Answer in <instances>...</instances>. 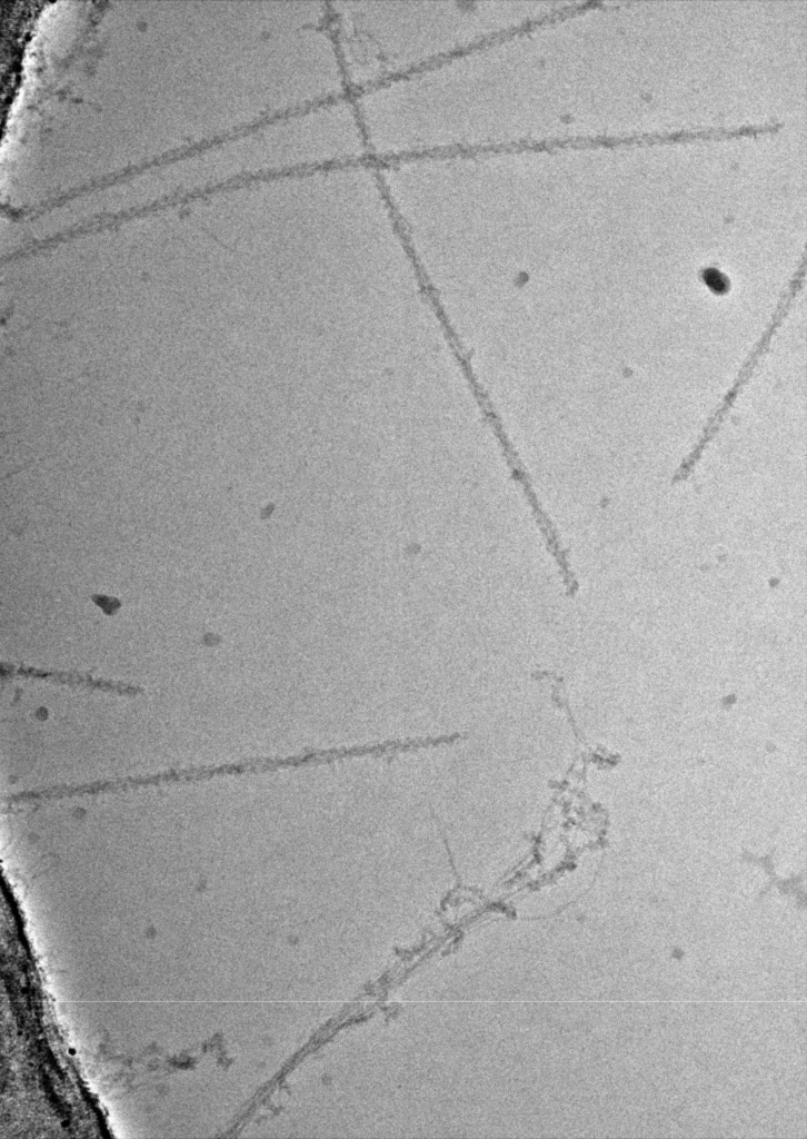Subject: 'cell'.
<instances>
[{
  "instance_id": "6da1fadb",
  "label": "cell",
  "mask_w": 807,
  "mask_h": 1139,
  "mask_svg": "<svg viewBox=\"0 0 807 1139\" xmlns=\"http://www.w3.org/2000/svg\"><path fill=\"white\" fill-rule=\"evenodd\" d=\"M559 4L537 0L330 1L328 23L351 95L460 53Z\"/></svg>"
}]
</instances>
